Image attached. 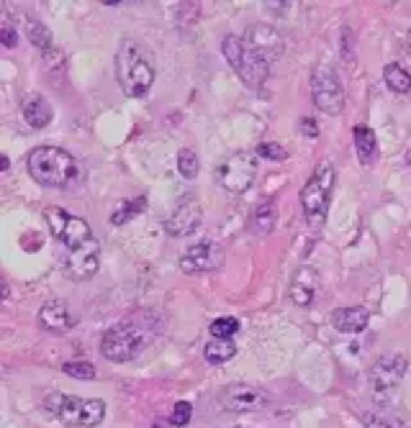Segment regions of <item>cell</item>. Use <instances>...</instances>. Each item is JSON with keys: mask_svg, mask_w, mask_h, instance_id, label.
<instances>
[{"mask_svg": "<svg viewBox=\"0 0 411 428\" xmlns=\"http://www.w3.org/2000/svg\"><path fill=\"white\" fill-rule=\"evenodd\" d=\"M116 82L129 98H144L155 85V59L136 39H124L116 51Z\"/></svg>", "mask_w": 411, "mask_h": 428, "instance_id": "1", "label": "cell"}, {"mask_svg": "<svg viewBox=\"0 0 411 428\" xmlns=\"http://www.w3.org/2000/svg\"><path fill=\"white\" fill-rule=\"evenodd\" d=\"M31 177L44 188H64L78 177V161L59 147H36L26 159Z\"/></svg>", "mask_w": 411, "mask_h": 428, "instance_id": "2", "label": "cell"}, {"mask_svg": "<svg viewBox=\"0 0 411 428\" xmlns=\"http://www.w3.org/2000/svg\"><path fill=\"white\" fill-rule=\"evenodd\" d=\"M221 51L227 56V62L232 64V70L239 75V80L249 87H255L260 90L270 78V64L265 62L263 56L257 54L247 42H244V36H234L229 34L224 36V42H221Z\"/></svg>", "mask_w": 411, "mask_h": 428, "instance_id": "3", "label": "cell"}, {"mask_svg": "<svg viewBox=\"0 0 411 428\" xmlns=\"http://www.w3.org/2000/svg\"><path fill=\"white\" fill-rule=\"evenodd\" d=\"M44 410L52 413L59 423L75 428H93L106 418V403L103 401H83L75 395H49L44 401Z\"/></svg>", "mask_w": 411, "mask_h": 428, "instance_id": "4", "label": "cell"}, {"mask_svg": "<svg viewBox=\"0 0 411 428\" xmlns=\"http://www.w3.org/2000/svg\"><path fill=\"white\" fill-rule=\"evenodd\" d=\"M147 344V334L144 329H139L136 323H116L103 334L100 338V354L108 359V362H131V359L139 354Z\"/></svg>", "mask_w": 411, "mask_h": 428, "instance_id": "5", "label": "cell"}, {"mask_svg": "<svg viewBox=\"0 0 411 428\" xmlns=\"http://www.w3.org/2000/svg\"><path fill=\"white\" fill-rule=\"evenodd\" d=\"M406 369H409V359L404 354H388V357L378 359L376 365L370 367L368 374V385L373 398L378 403H388L401 387V382H404Z\"/></svg>", "mask_w": 411, "mask_h": 428, "instance_id": "6", "label": "cell"}, {"mask_svg": "<svg viewBox=\"0 0 411 428\" xmlns=\"http://www.w3.org/2000/svg\"><path fill=\"white\" fill-rule=\"evenodd\" d=\"M332 188H334V164L332 161H319L314 175L309 177V183L301 188V205L304 213L314 221H321L332 200Z\"/></svg>", "mask_w": 411, "mask_h": 428, "instance_id": "7", "label": "cell"}, {"mask_svg": "<svg viewBox=\"0 0 411 428\" xmlns=\"http://www.w3.org/2000/svg\"><path fill=\"white\" fill-rule=\"evenodd\" d=\"M257 154L252 152H234V154L224 159L216 169V180L227 192H234V195H242L247 192L257 180Z\"/></svg>", "mask_w": 411, "mask_h": 428, "instance_id": "8", "label": "cell"}, {"mask_svg": "<svg viewBox=\"0 0 411 428\" xmlns=\"http://www.w3.org/2000/svg\"><path fill=\"white\" fill-rule=\"evenodd\" d=\"M311 98L316 108L329 116H340L345 111V85L340 75L329 64H319L311 72Z\"/></svg>", "mask_w": 411, "mask_h": 428, "instance_id": "9", "label": "cell"}, {"mask_svg": "<svg viewBox=\"0 0 411 428\" xmlns=\"http://www.w3.org/2000/svg\"><path fill=\"white\" fill-rule=\"evenodd\" d=\"M44 221L49 226V231L54 233V239L62 241L70 252L72 249H80V246L88 244L90 239H95L90 224H88L85 218L72 216V213H67L64 208H47V211H44Z\"/></svg>", "mask_w": 411, "mask_h": 428, "instance_id": "10", "label": "cell"}, {"mask_svg": "<svg viewBox=\"0 0 411 428\" xmlns=\"http://www.w3.org/2000/svg\"><path fill=\"white\" fill-rule=\"evenodd\" d=\"M216 403L229 413H252V410H263L268 405V395L255 385L234 382V385L221 387L216 393Z\"/></svg>", "mask_w": 411, "mask_h": 428, "instance_id": "11", "label": "cell"}, {"mask_svg": "<svg viewBox=\"0 0 411 428\" xmlns=\"http://www.w3.org/2000/svg\"><path fill=\"white\" fill-rule=\"evenodd\" d=\"M203 221V205L196 195L180 197L165 218V231L170 236H191Z\"/></svg>", "mask_w": 411, "mask_h": 428, "instance_id": "12", "label": "cell"}, {"mask_svg": "<svg viewBox=\"0 0 411 428\" xmlns=\"http://www.w3.org/2000/svg\"><path fill=\"white\" fill-rule=\"evenodd\" d=\"M100 264V244L98 239H90L88 244H83L80 249H72L64 259V272L67 277L75 282L90 280L93 274L98 272Z\"/></svg>", "mask_w": 411, "mask_h": 428, "instance_id": "13", "label": "cell"}, {"mask_svg": "<svg viewBox=\"0 0 411 428\" xmlns=\"http://www.w3.org/2000/svg\"><path fill=\"white\" fill-rule=\"evenodd\" d=\"M244 42L257 51V54L263 56L265 62H275L283 56V49H285V42L280 31L268 23H255V26L247 28V34H244Z\"/></svg>", "mask_w": 411, "mask_h": 428, "instance_id": "14", "label": "cell"}, {"mask_svg": "<svg viewBox=\"0 0 411 428\" xmlns=\"http://www.w3.org/2000/svg\"><path fill=\"white\" fill-rule=\"evenodd\" d=\"M180 269L185 274H198L208 272V269L219 267L221 264V249L213 241H201V244L188 246L183 254H180Z\"/></svg>", "mask_w": 411, "mask_h": 428, "instance_id": "15", "label": "cell"}, {"mask_svg": "<svg viewBox=\"0 0 411 428\" xmlns=\"http://www.w3.org/2000/svg\"><path fill=\"white\" fill-rule=\"evenodd\" d=\"M319 282H321L319 269L304 264V267H298L296 274L291 277V285H288V298H291L296 305L306 308V305H311L314 298H316V293H319Z\"/></svg>", "mask_w": 411, "mask_h": 428, "instance_id": "16", "label": "cell"}, {"mask_svg": "<svg viewBox=\"0 0 411 428\" xmlns=\"http://www.w3.org/2000/svg\"><path fill=\"white\" fill-rule=\"evenodd\" d=\"M39 326L49 334H64L75 326V316L64 300H49L39 308Z\"/></svg>", "mask_w": 411, "mask_h": 428, "instance_id": "17", "label": "cell"}, {"mask_svg": "<svg viewBox=\"0 0 411 428\" xmlns=\"http://www.w3.org/2000/svg\"><path fill=\"white\" fill-rule=\"evenodd\" d=\"M21 111L31 128H47L52 123V118H54L52 103L44 98L42 92H26L21 98Z\"/></svg>", "mask_w": 411, "mask_h": 428, "instance_id": "18", "label": "cell"}, {"mask_svg": "<svg viewBox=\"0 0 411 428\" xmlns=\"http://www.w3.org/2000/svg\"><path fill=\"white\" fill-rule=\"evenodd\" d=\"M370 321V313L360 305H350V308H337L332 313V326L342 334H360L365 331Z\"/></svg>", "mask_w": 411, "mask_h": 428, "instance_id": "19", "label": "cell"}, {"mask_svg": "<svg viewBox=\"0 0 411 428\" xmlns=\"http://www.w3.org/2000/svg\"><path fill=\"white\" fill-rule=\"evenodd\" d=\"M275 221H278V203L275 197H270V200H263V203L252 211L249 228H252L257 236H268V233H273V228H275Z\"/></svg>", "mask_w": 411, "mask_h": 428, "instance_id": "20", "label": "cell"}, {"mask_svg": "<svg viewBox=\"0 0 411 428\" xmlns=\"http://www.w3.org/2000/svg\"><path fill=\"white\" fill-rule=\"evenodd\" d=\"M352 139H355V149H357V159H360L365 167L373 164L378 157V139H376V134H373V128L355 126Z\"/></svg>", "mask_w": 411, "mask_h": 428, "instance_id": "21", "label": "cell"}, {"mask_svg": "<svg viewBox=\"0 0 411 428\" xmlns=\"http://www.w3.org/2000/svg\"><path fill=\"white\" fill-rule=\"evenodd\" d=\"M237 354V346L232 338H211L208 344L203 346V357L208 365H224Z\"/></svg>", "mask_w": 411, "mask_h": 428, "instance_id": "22", "label": "cell"}, {"mask_svg": "<svg viewBox=\"0 0 411 428\" xmlns=\"http://www.w3.org/2000/svg\"><path fill=\"white\" fill-rule=\"evenodd\" d=\"M383 80L388 85L391 90L398 92V95H406L411 92V75L401 67V64H386V70H383Z\"/></svg>", "mask_w": 411, "mask_h": 428, "instance_id": "23", "label": "cell"}, {"mask_svg": "<svg viewBox=\"0 0 411 428\" xmlns=\"http://www.w3.org/2000/svg\"><path fill=\"white\" fill-rule=\"evenodd\" d=\"M26 36H29V42L34 44L36 49H42L44 54H49L54 47H52V34L49 28L39 23L36 18H26Z\"/></svg>", "mask_w": 411, "mask_h": 428, "instance_id": "24", "label": "cell"}, {"mask_svg": "<svg viewBox=\"0 0 411 428\" xmlns=\"http://www.w3.org/2000/svg\"><path fill=\"white\" fill-rule=\"evenodd\" d=\"M144 205H147V195H139V197H134V200H126V203H121L119 208L111 213V224H114V226L126 224V221H131V218L136 216V213L144 211Z\"/></svg>", "mask_w": 411, "mask_h": 428, "instance_id": "25", "label": "cell"}, {"mask_svg": "<svg viewBox=\"0 0 411 428\" xmlns=\"http://www.w3.org/2000/svg\"><path fill=\"white\" fill-rule=\"evenodd\" d=\"M198 169H201L198 154H196L193 149H180V154H177V172H180V177H185V180H196Z\"/></svg>", "mask_w": 411, "mask_h": 428, "instance_id": "26", "label": "cell"}, {"mask_svg": "<svg viewBox=\"0 0 411 428\" xmlns=\"http://www.w3.org/2000/svg\"><path fill=\"white\" fill-rule=\"evenodd\" d=\"M239 331V321L237 318H216L211 323V336L213 338H232Z\"/></svg>", "mask_w": 411, "mask_h": 428, "instance_id": "27", "label": "cell"}, {"mask_svg": "<svg viewBox=\"0 0 411 428\" xmlns=\"http://www.w3.org/2000/svg\"><path fill=\"white\" fill-rule=\"evenodd\" d=\"M257 154L263 157V159H270V161H285L288 159V149H285L283 144L268 141V144H260V147H257Z\"/></svg>", "mask_w": 411, "mask_h": 428, "instance_id": "28", "label": "cell"}, {"mask_svg": "<svg viewBox=\"0 0 411 428\" xmlns=\"http://www.w3.org/2000/svg\"><path fill=\"white\" fill-rule=\"evenodd\" d=\"M62 369H64V374H70V377H75V379L95 377V367H93L90 362H67Z\"/></svg>", "mask_w": 411, "mask_h": 428, "instance_id": "29", "label": "cell"}, {"mask_svg": "<svg viewBox=\"0 0 411 428\" xmlns=\"http://www.w3.org/2000/svg\"><path fill=\"white\" fill-rule=\"evenodd\" d=\"M191 415H193V405L188 401H180V403H175V408H172L170 423L175 428L188 426V423H191Z\"/></svg>", "mask_w": 411, "mask_h": 428, "instance_id": "30", "label": "cell"}, {"mask_svg": "<svg viewBox=\"0 0 411 428\" xmlns=\"http://www.w3.org/2000/svg\"><path fill=\"white\" fill-rule=\"evenodd\" d=\"M298 128H301V134H304L306 139H316V136H319V123H316L314 118H309V116H304V118H301Z\"/></svg>", "mask_w": 411, "mask_h": 428, "instance_id": "31", "label": "cell"}, {"mask_svg": "<svg viewBox=\"0 0 411 428\" xmlns=\"http://www.w3.org/2000/svg\"><path fill=\"white\" fill-rule=\"evenodd\" d=\"M0 39H3V47H6V49H13L16 44H18V34H16L13 26H3V36H0Z\"/></svg>", "mask_w": 411, "mask_h": 428, "instance_id": "32", "label": "cell"}, {"mask_svg": "<svg viewBox=\"0 0 411 428\" xmlns=\"http://www.w3.org/2000/svg\"><path fill=\"white\" fill-rule=\"evenodd\" d=\"M365 428H393L388 421H383V418H378V415H365Z\"/></svg>", "mask_w": 411, "mask_h": 428, "instance_id": "33", "label": "cell"}, {"mask_svg": "<svg viewBox=\"0 0 411 428\" xmlns=\"http://www.w3.org/2000/svg\"><path fill=\"white\" fill-rule=\"evenodd\" d=\"M0 164H3V169H8V167H11V159H8V157L3 154V159H0Z\"/></svg>", "mask_w": 411, "mask_h": 428, "instance_id": "34", "label": "cell"}, {"mask_svg": "<svg viewBox=\"0 0 411 428\" xmlns=\"http://www.w3.org/2000/svg\"><path fill=\"white\" fill-rule=\"evenodd\" d=\"M409 51H411V34H409Z\"/></svg>", "mask_w": 411, "mask_h": 428, "instance_id": "35", "label": "cell"}, {"mask_svg": "<svg viewBox=\"0 0 411 428\" xmlns=\"http://www.w3.org/2000/svg\"><path fill=\"white\" fill-rule=\"evenodd\" d=\"M406 159H409V164H411V152H409V157H406Z\"/></svg>", "mask_w": 411, "mask_h": 428, "instance_id": "36", "label": "cell"}]
</instances>
